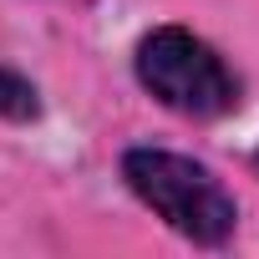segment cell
<instances>
[{"label": "cell", "mask_w": 259, "mask_h": 259, "mask_svg": "<svg viewBox=\"0 0 259 259\" xmlns=\"http://www.w3.org/2000/svg\"><path fill=\"white\" fill-rule=\"evenodd\" d=\"M122 183L153 219H163L178 239L198 249H224L239 229V198L224 188V178L173 148L138 143L122 153Z\"/></svg>", "instance_id": "cell-1"}, {"label": "cell", "mask_w": 259, "mask_h": 259, "mask_svg": "<svg viewBox=\"0 0 259 259\" xmlns=\"http://www.w3.org/2000/svg\"><path fill=\"white\" fill-rule=\"evenodd\" d=\"M133 76L158 107L193 122L234 117L244 102V76L229 66V56L178 21L143 31V41L133 46Z\"/></svg>", "instance_id": "cell-2"}, {"label": "cell", "mask_w": 259, "mask_h": 259, "mask_svg": "<svg viewBox=\"0 0 259 259\" xmlns=\"http://www.w3.org/2000/svg\"><path fill=\"white\" fill-rule=\"evenodd\" d=\"M36 117H41V92H36V81H31L26 71H16V66L0 61V122L26 127V122H36Z\"/></svg>", "instance_id": "cell-3"}, {"label": "cell", "mask_w": 259, "mask_h": 259, "mask_svg": "<svg viewBox=\"0 0 259 259\" xmlns=\"http://www.w3.org/2000/svg\"><path fill=\"white\" fill-rule=\"evenodd\" d=\"M254 163H259V153H254Z\"/></svg>", "instance_id": "cell-4"}]
</instances>
